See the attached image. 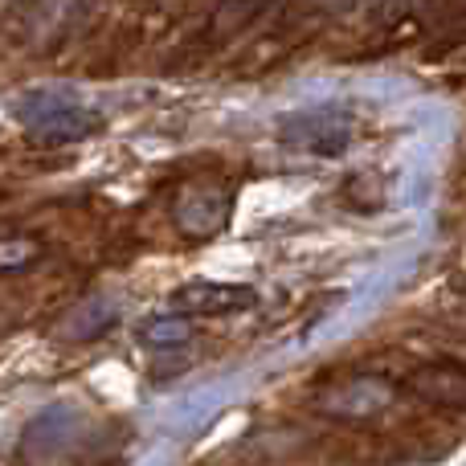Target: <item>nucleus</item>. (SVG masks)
<instances>
[{
  "label": "nucleus",
  "mask_w": 466,
  "mask_h": 466,
  "mask_svg": "<svg viewBox=\"0 0 466 466\" xmlns=\"http://www.w3.org/2000/svg\"><path fill=\"white\" fill-rule=\"evenodd\" d=\"M13 115L37 144H78L103 127L98 111L82 106L66 90H33V95L16 98Z\"/></svg>",
  "instance_id": "nucleus-1"
},
{
  "label": "nucleus",
  "mask_w": 466,
  "mask_h": 466,
  "mask_svg": "<svg viewBox=\"0 0 466 466\" xmlns=\"http://www.w3.org/2000/svg\"><path fill=\"white\" fill-rule=\"evenodd\" d=\"M279 139L287 147L311 156H339L352 144V119L344 111H303V115H287L279 127Z\"/></svg>",
  "instance_id": "nucleus-2"
},
{
  "label": "nucleus",
  "mask_w": 466,
  "mask_h": 466,
  "mask_svg": "<svg viewBox=\"0 0 466 466\" xmlns=\"http://www.w3.org/2000/svg\"><path fill=\"white\" fill-rule=\"evenodd\" d=\"M258 303L254 287H238V282H185L168 295V307L185 319H205V315H233Z\"/></svg>",
  "instance_id": "nucleus-3"
},
{
  "label": "nucleus",
  "mask_w": 466,
  "mask_h": 466,
  "mask_svg": "<svg viewBox=\"0 0 466 466\" xmlns=\"http://www.w3.org/2000/svg\"><path fill=\"white\" fill-rule=\"evenodd\" d=\"M229 213H233V193L229 188H218V185H188L180 193L177 209V229L185 238H213L229 226Z\"/></svg>",
  "instance_id": "nucleus-4"
},
{
  "label": "nucleus",
  "mask_w": 466,
  "mask_h": 466,
  "mask_svg": "<svg viewBox=\"0 0 466 466\" xmlns=\"http://www.w3.org/2000/svg\"><path fill=\"white\" fill-rule=\"evenodd\" d=\"M397 397V389L389 380L377 377H356L344 385H331L328 393H319V410L331 418H372V413L389 410Z\"/></svg>",
  "instance_id": "nucleus-5"
},
{
  "label": "nucleus",
  "mask_w": 466,
  "mask_h": 466,
  "mask_svg": "<svg viewBox=\"0 0 466 466\" xmlns=\"http://www.w3.org/2000/svg\"><path fill=\"white\" fill-rule=\"evenodd\" d=\"M410 389L418 397H426L430 405H438V410H454V413H459L466 405V372H462L459 360L421 364V369L410 377Z\"/></svg>",
  "instance_id": "nucleus-6"
},
{
  "label": "nucleus",
  "mask_w": 466,
  "mask_h": 466,
  "mask_svg": "<svg viewBox=\"0 0 466 466\" xmlns=\"http://www.w3.org/2000/svg\"><path fill=\"white\" fill-rule=\"evenodd\" d=\"M270 5H279V0H221L218 13H213V33H218V37L241 33L246 25H254Z\"/></svg>",
  "instance_id": "nucleus-7"
},
{
  "label": "nucleus",
  "mask_w": 466,
  "mask_h": 466,
  "mask_svg": "<svg viewBox=\"0 0 466 466\" xmlns=\"http://www.w3.org/2000/svg\"><path fill=\"white\" fill-rule=\"evenodd\" d=\"M139 339L152 348H177L188 339V319L185 315H156V319H147L144 328H139Z\"/></svg>",
  "instance_id": "nucleus-8"
}]
</instances>
